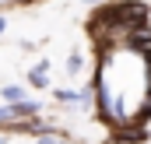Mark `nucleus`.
Returning <instances> with one entry per match:
<instances>
[{
	"instance_id": "nucleus-4",
	"label": "nucleus",
	"mask_w": 151,
	"mask_h": 144,
	"mask_svg": "<svg viewBox=\"0 0 151 144\" xmlns=\"http://www.w3.org/2000/svg\"><path fill=\"white\" fill-rule=\"evenodd\" d=\"M0 120H11V109H0Z\"/></svg>"
},
{
	"instance_id": "nucleus-2",
	"label": "nucleus",
	"mask_w": 151,
	"mask_h": 144,
	"mask_svg": "<svg viewBox=\"0 0 151 144\" xmlns=\"http://www.w3.org/2000/svg\"><path fill=\"white\" fill-rule=\"evenodd\" d=\"M32 84H35V88H46V84H49V77H46V63H39L35 71H32Z\"/></svg>"
},
{
	"instance_id": "nucleus-3",
	"label": "nucleus",
	"mask_w": 151,
	"mask_h": 144,
	"mask_svg": "<svg viewBox=\"0 0 151 144\" xmlns=\"http://www.w3.org/2000/svg\"><path fill=\"white\" fill-rule=\"evenodd\" d=\"M21 95H25V91H21V88H4V99H11V102H18V99H21Z\"/></svg>"
},
{
	"instance_id": "nucleus-7",
	"label": "nucleus",
	"mask_w": 151,
	"mask_h": 144,
	"mask_svg": "<svg viewBox=\"0 0 151 144\" xmlns=\"http://www.w3.org/2000/svg\"><path fill=\"white\" fill-rule=\"evenodd\" d=\"M0 144H4V137H0Z\"/></svg>"
},
{
	"instance_id": "nucleus-5",
	"label": "nucleus",
	"mask_w": 151,
	"mask_h": 144,
	"mask_svg": "<svg viewBox=\"0 0 151 144\" xmlns=\"http://www.w3.org/2000/svg\"><path fill=\"white\" fill-rule=\"evenodd\" d=\"M4 28H7V21H4V18H0V32H4Z\"/></svg>"
},
{
	"instance_id": "nucleus-8",
	"label": "nucleus",
	"mask_w": 151,
	"mask_h": 144,
	"mask_svg": "<svg viewBox=\"0 0 151 144\" xmlns=\"http://www.w3.org/2000/svg\"><path fill=\"white\" fill-rule=\"evenodd\" d=\"M0 4H4V0H0Z\"/></svg>"
},
{
	"instance_id": "nucleus-6",
	"label": "nucleus",
	"mask_w": 151,
	"mask_h": 144,
	"mask_svg": "<svg viewBox=\"0 0 151 144\" xmlns=\"http://www.w3.org/2000/svg\"><path fill=\"white\" fill-rule=\"evenodd\" d=\"M88 4H95V0H88Z\"/></svg>"
},
{
	"instance_id": "nucleus-1",
	"label": "nucleus",
	"mask_w": 151,
	"mask_h": 144,
	"mask_svg": "<svg viewBox=\"0 0 151 144\" xmlns=\"http://www.w3.org/2000/svg\"><path fill=\"white\" fill-rule=\"evenodd\" d=\"M35 102H14V106H11V116H32V112H35Z\"/></svg>"
}]
</instances>
